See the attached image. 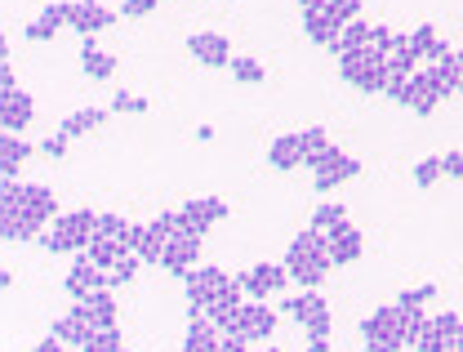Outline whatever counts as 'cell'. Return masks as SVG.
I'll use <instances>...</instances> for the list:
<instances>
[{
  "label": "cell",
  "mask_w": 463,
  "mask_h": 352,
  "mask_svg": "<svg viewBox=\"0 0 463 352\" xmlns=\"http://www.w3.org/2000/svg\"><path fill=\"white\" fill-rule=\"evenodd\" d=\"M85 254H90V259H94L103 272H112V268L120 263V259H125V254H129V250H125V241H116V236L94 233V241H90V250H85Z\"/></svg>",
  "instance_id": "83f0119b"
},
{
  "label": "cell",
  "mask_w": 463,
  "mask_h": 352,
  "mask_svg": "<svg viewBox=\"0 0 463 352\" xmlns=\"http://www.w3.org/2000/svg\"><path fill=\"white\" fill-rule=\"evenodd\" d=\"M228 286H232V277L223 272V268H210V263H205V268H192V272L183 277L188 308H192V312H210V304H214Z\"/></svg>",
  "instance_id": "5b68a950"
},
{
  "label": "cell",
  "mask_w": 463,
  "mask_h": 352,
  "mask_svg": "<svg viewBox=\"0 0 463 352\" xmlns=\"http://www.w3.org/2000/svg\"><path fill=\"white\" fill-rule=\"evenodd\" d=\"M437 40H441V36H437V27H432V22H419L415 31H406V45H410L424 63H428V54H432V45H437Z\"/></svg>",
  "instance_id": "d590c367"
},
{
  "label": "cell",
  "mask_w": 463,
  "mask_h": 352,
  "mask_svg": "<svg viewBox=\"0 0 463 352\" xmlns=\"http://www.w3.org/2000/svg\"><path fill=\"white\" fill-rule=\"evenodd\" d=\"M303 36H308L312 45H321V49H335L339 36H344V27H339L326 9H308V13H303Z\"/></svg>",
  "instance_id": "603a6c76"
},
{
  "label": "cell",
  "mask_w": 463,
  "mask_h": 352,
  "mask_svg": "<svg viewBox=\"0 0 463 352\" xmlns=\"http://www.w3.org/2000/svg\"><path fill=\"white\" fill-rule=\"evenodd\" d=\"M339 76L361 94H383L388 90V54H379L374 45L356 49V54H339Z\"/></svg>",
  "instance_id": "7a4b0ae2"
},
{
  "label": "cell",
  "mask_w": 463,
  "mask_h": 352,
  "mask_svg": "<svg viewBox=\"0 0 463 352\" xmlns=\"http://www.w3.org/2000/svg\"><path fill=\"white\" fill-rule=\"evenodd\" d=\"M303 352H330V339H312V344H308Z\"/></svg>",
  "instance_id": "f5cc1de1"
},
{
  "label": "cell",
  "mask_w": 463,
  "mask_h": 352,
  "mask_svg": "<svg viewBox=\"0 0 463 352\" xmlns=\"http://www.w3.org/2000/svg\"><path fill=\"white\" fill-rule=\"evenodd\" d=\"M299 138H303V165H308V170H321V165H326V156L335 152L330 134H326L321 125H308Z\"/></svg>",
  "instance_id": "484cf974"
},
{
  "label": "cell",
  "mask_w": 463,
  "mask_h": 352,
  "mask_svg": "<svg viewBox=\"0 0 463 352\" xmlns=\"http://www.w3.org/2000/svg\"><path fill=\"white\" fill-rule=\"evenodd\" d=\"M361 339L374 344V348L401 352L406 348V326H401V308L388 304V308H374L365 321H361Z\"/></svg>",
  "instance_id": "277c9868"
},
{
  "label": "cell",
  "mask_w": 463,
  "mask_h": 352,
  "mask_svg": "<svg viewBox=\"0 0 463 352\" xmlns=\"http://www.w3.org/2000/svg\"><path fill=\"white\" fill-rule=\"evenodd\" d=\"M49 335H54V339H63L67 348H85V339H90V326H85L81 317H72V312H67V317H58V321L49 326Z\"/></svg>",
  "instance_id": "f546056e"
},
{
  "label": "cell",
  "mask_w": 463,
  "mask_h": 352,
  "mask_svg": "<svg viewBox=\"0 0 463 352\" xmlns=\"http://www.w3.org/2000/svg\"><path fill=\"white\" fill-rule=\"evenodd\" d=\"M249 348H254V344H249L240 330H232V335H223V339H219V352H249Z\"/></svg>",
  "instance_id": "7dc6e473"
},
{
  "label": "cell",
  "mask_w": 463,
  "mask_h": 352,
  "mask_svg": "<svg viewBox=\"0 0 463 352\" xmlns=\"http://www.w3.org/2000/svg\"><path fill=\"white\" fill-rule=\"evenodd\" d=\"M63 27H72V4H67V0H49V4L22 27V36L40 45V40H54Z\"/></svg>",
  "instance_id": "9a60e30c"
},
{
  "label": "cell",
  "mask_w": 463,
  "mask_h": 352,
  "mask_svg": "<svg viewBox=\"0 0 463 352\" xmlns=\"http://www.w3.org/2000/svg\"><path fill=\"white\" fill-rule=\"evenodd\" d=\"M188 54L201 63V67H210V72H223L232 67V45L228 36H219V31H197V36H188Z\"/></svg>",
  "instance_id": "4fadbf2b"
},
{
  "label": "cell",
  "mask_w": 463,
  "mask_h": 352,
  "mask_svg": "<svg viewBox=\"0 0 463 352\" xmlns=\"http://www.w3.org/2000/svg\"><path fill=\"white\" fill-rule=\"evenodd\" d=\"M81 352H129V348L120 339V326H108V330H90V339H85Z\"/></svg>",
  "instance_id": "e575fe53"
},
{
  "label": "cell",
  "mask_w": 463,
  "mask_h": 352,
  "mask_svg": "<svg viewBox=\"0 0 463 352\" xmlns=\"http://www.w3.org/2000/svg\"><path fill=\"white\" fill-rule=\"evenodd\" d=\"M0 201L4 206H31V210H40L45 219H58V197H54V188H45V183H0Z\"/></svg>",
  "instance_id": "9c48e42d"
},
{
  "label": "cell",
  "mask_w": 463,
  "mask_h": 352,
  "mask_svg": "<svg viewBox=\"0 0 463 352\" xmlns=\"http://www.w3.org/2000/svg\"><path fill=\"white\" fill-rule=\"evenodd\" d=\"M326 4H330V0H299V9H303V13H308V9H326Z\"/></svg>",
  "instance_id": "816d5d0a"
},
{
  "label": "cell",
  "mask_w": 463,
  "mask_h": 352,
  "mask_svg": "<svg viewBox=\"0 0 463 352\" xmlns=\"http://www.w3.org/2000/svg\"><path fill=\"white\" fill-rule=\"evenodd\" d=\"M267 165L272 170H303V138L299 134H281L267 143Z\"/></svg>",
  "instance_id": "cb8c5ba5"
},
{
  "label": "cell",
  "mask_w": 463,
  "mask_h": 352,
  "mask_svg": "<svg viewBox=\"0 0 463 352\" xmlns=\"http://www.w3.org/2000/svg\"><path fill=\"white\" fill-rule=\"evenodd\" d=\"M401 40H406V36H401V31H392V27H374V31H370V45H374L379 54H392V49H401Z\"/></svg>",
  "instance_id": "b9f144b4"
},
{
  "label": "cell",
  "mask_w": 463,
  "mask_h": 352,
  "mask_svg": "<svg viewBox=\"0 0 463 352\" xmlns=\"http://www.w3.org/2000/svg\"><path fill=\"white\" fill-rule=\"evenodd\" d=\"M67 348V344H63V339H54V335H49V339H40V344H36V352H63Z\"/></svg>",
  "instance_id": "f907efd6"
},
{
  "label": "cell",
  "mask_w": 463,
  "mask_h": 352,
  "mask_svg": "<svg viewBox=\"0 0 463 352\" xmlns=\"http://www.w3.org/2000/svg\"><path fill=\"white\" fill-rule=\"evenodd\" d=\"M201 241H205V236L183 233V228H179V233L170 236V245H165V259H161V268H165L170 277H179V281H183L192 268H201Z\"/></svg>",
  "instance_id": "30bf717a"
},
{
  "label": "cell",
  "mask_w": 463,
  "mask_h": 352,
  "mask_svg": "<svg viewBox=\"0 0 463 352\" xmlns=\"http://www.w3.org/2000/svg\"><path fill=\"white\" fill-rule=\"evenodd\" d=\"M112 117V108H81V112H72V117L63 120V129L58 134H67V138H81V134H94V129H103Z\"/></svg>",
  "instance_id": "4316f807"
},
{
  "label": "cell",
  "mask_w": 463,
  "mask_h": 352,
  "mask_svg": "<svg viewBox=\"0 0 463 352\" xmlns=\"http://www.w3.org/2000/svg\"><path fill=\"white\" fill-rule=\"evenodd\" d=\"M428 321H432V317H428L424 308H401V326H406V348H410V352H415V344L424 339Z\"/></svg>",
  "instance_id": "836d02e7"
},
{
  "label": "cell",
  "mask_w": 463,
  "mask_h": 352,
  "mask_svg": "<svg viewBox=\"0 0 463 352\" xmlns=\"http://www.w3.org/2000/svg\"><path fill=\"white\" fill-rule=\"evenodd\" d=\"M143 236H147V224H129V233H125V250H129V254H138Z\"/></svg>",
  "instance_id": "681fc988"
},
{
  "label": "cell",
  "mask_w": 463,
  "mask_h": 352,
  "mask_svg": "<svg viewBox=\"0 0 463 352\" xmlns=\"http://www.w3.org/2000/svg\"><path fill=\"white\" fill-rule=\"evenodd\" d=\"M370 31H374V27H370V22H361V18H356V22H347L344 36H339V45H335L330 54L339 58V54H356V49H370Z\"/></svg>",
  "instance_id": "4dcf8cb0"
},
{
  "label": "cell",
  "mask_w": 463,
  "mask_h": 352,
  "mask_svg": "<svg viewBox=\"0 0 463 352\" xmlns=\"http://www.w3.org/2000/svg\"><path fill=\"white\" fill-rule=\"evenodd\" d=\"M45 224H54V219H45V215L31 210V206H0V236H4L9 245H13V241H40Z\"/></svg>",
  "instance_id": "ba28073f"
},
{
  "label": "cell",
  "mask_w": 463,
  "mask_h": 352,
  "mask_svg": "<svg viewBox=\"0 0 463 352\" xmlns=\"http://www.w3.org/2000/svg\"><path fill=\"white\" fill-rule=\"evenodd\" d=\"M31 117H36V103H31L27 90L0 94V125H4V134H22L31 125Z\"/></svg>",
  "instance_id": "d6986e66"
},
{
  "label": "cell",
  "mask_w": 463,
  "mask_h": 352,
  "mask_svg": "<svg viewBox=\"0 0 463 352\" xmlns=\"http://www.w3.org/2000/svg\"><path fill=\"white\" fill-rule=\"evenodd\" d=\"M326 250H330V263H335V268H347V263H356V259L365 254V236H361V228L344 224V228L326 233Z\"/></svg>",
  "instance_id": "ac0fdd59"
},
{
  "label": "cell",
  "mask_w": 463,
  "mask_h": 352,
  "mask_svg": "<svg viewBox=\"0 0 463 352\" xmlns=\"http://www.w3.org/2000/svg\"><path fill=\"white\" fill-rule=\"evenodd\" d=\"M352 179H361V161L347 156V152H339V147L326 156L321 170H312V188H317V192H339V188L352 183Z\"/></svg>",
  "instance_id": "7c38bea8"
},
{
  "label": "cell",
  "mask_w": 463,
  "mask_h": 352,
  "mask_svg": "<svg viewBox=\"0 0 463 352\" xmlns=\"http://www.w3.org/2000/svg\"><path fill=\"white\" fill-rule=\"evenodd\" d=\"M99 233L125 241V233H129V219H120V215H99Z\"/></svg>",
  "instance_id": "f6af8a7d"
},
{
  "label": "cell",
  "mask_w": 463,
  "mask_h": 352,
  "mask_svg": "<svg viewBox=\"0 0 463 352\" xmlns=\"http://www.w3.org/2000/svg\"><path fill=\"white\" fill-rule=\"evenodd\" d=\"M72 317H81L90 330H108V326H116V295L112 290H94L90 299H81V304H72Z\"/></svg>",
  "instance_id": "2e32d148"
},
{
  "label": "cell",
  "mask_w": 463,
  "mask_h": 352,
  "mask_svg": "<svg viewBox=\"0 0 463 352\" xmlns=\"http://www.w3.org/2000/svg\"><path fill=\"white\" fill-rule=\"evenodd\" d=\"M441 165H446V179H459L463 183V152H446Z\"/></svg>",
  "instance_id": "c3c4849f"
},
{
  "label": "cell",
  "mask_w": 463,
  "mask_h": 352,
  "mask_svg": "<svg viewBox=\"0 0 463 352\" xmlns=\"http://www.w3.org/2000/svg\"><path fill=\"white\" fill-rule=\"evenodd\" d=\"M219 326L210 321V312H192L188 308V335H183V352H219Z\"/></svg>",
  "instance_id": "ffe728a7"
},
{
  "label": "cell",
  "mask_w": 463,
  "mask_h": 352,
  "mask_svg": "<svg viewBox=\"0 0 463 352\" xmlns=\"http://www.w3.org/2000/svg\"><path fill=\"white\" fill-rule=\"evenodd\" d=\"M344 224H347L344 201H321V206L312 210V228H317V233H335V228H344Z\"/></svg>",
  "instance_id": "1f68e13d"
},
{
  "label": "cell",
  "mask_w": 463,
  "mask_h": 352,
  "mask_svg": "<svg viewBox=\"0 0 463 352\" xmlns=\"http://www.w3.org/2000/svg\"><path fill=\"white\" fill-rule=\"evenodd\" d=\"M228 215H232V206L223 201V197H197V201H188V206L179 210V228H183V233L205 236L214 224H223Z\"/></svg>",
  "instance_id": "52a82bcc"
},
{
  "label": "cell",
  "mask_w": 463,
  "mask_h": 352,
  "mask_svg": "<svg viewBox=\"0 0 463 352\" xmlns=\"http://www.w3.org/2000/svg\"><path fill=\"white\" fill-rule=\"evenodd\" d=\"M361 352H388V348H374V344H365V348H361Z\"/></svg>",
  "instance_id": "9f6ffc18"
},
{
  "label": "cell",
  "mask_w": 463,
  "mask_h": 352,
  "mask_svg": "<svg viewBox=\"0 0 463 352\" xmlns=\"http://www.w3.org/2000/svg\"><path fill=\"white\" fill-rule=\"evenodd\" d=\"M419 67H424V58H419L406 40H401V49H392V54H388V81H410Z\"/></svg>",
  "instance_id": "f1b7e54d"
},
{
  "label": "cell",
  "mask_w": 463,
  "mask_h": 352,
  "mask_svg": "<svg viewBox=\"0 0 463 352\" xmlns=\"http://www.w3.org/2000/svg\"><path fill=\"white\" fill-rule=\"evenodd\" d=\"M112 112H120V117H125V112H134V117H138V112H147V99H143V94H129V90H116L112 94Z\"/></svg>",
  "instance_id": "ab89813d"
},
{
  "label": "cell",
  "mask_w": 463,
  "mask_h": 352,
  "mask_svg": "<svg viewBox=\"0 0 463 352\" xmlns=\"http://www.w3.org/2000/svg\"><path fill=\"white\" fill-rule=\"evenodd\" d=\"M258 352H281V348H272V344H263V348H258Z\"/></svg>",
  "instance_id": "6f0895ef"
},
{
  "label": "cell",
  "mask_w": 463,
  "mask_h": 352,
  "mask_svg": "<svg viewBox=\"0 0 463 352\" xmlns=\"http://www.w3.org/2000/svg\"><path fill=\"white\" fill-rule=\"evenodd\" d=\"M67 143H72L67 134H49V138L36 143V152H40L45 161H63V156H67Z\"/></svg>",
  "instance_id": "7bdbcfd3"
},
{
  "label": "cell",
  "mask_w": 463,
  "mask_h": 352,
  "mask_svg": "<svg viewBox=\"0 0 463 352\" xmlns=\"http://www.w3.org/2000/svg\"><path fill=\"white\" fill-rule=\"evenodd\" d=\"M232 81H240V85H263L267 81V67L258 63V58H232Z\"/></svg>",
  "instance_id": "d6a6232c"
},
{
  "label": "cell",
  "mask_w": 463,
  "mask_h": 352,
  "mask_svg": "<svg viewBox=\"0 0 463 352\" xmlns=\"http://www.w3.org/2000/svg\"><path fill=\"white\" fill-rule=\"evenodd\" d=\"M441 179H446L441 156H428V161H419V165H415V188H424V192H428V188H437Z\"/></svg>",
  "instance_id": "8d00e7d4"
},
{
  "label": "cell",
  "mask_w": 463,
  "mask_h": 352,
  "mask_svg": "<svg viewBox=\"0 0 463 352\" xmlns=\"http://www.w3.org/2000/svg\"><path fill=\"white\" fill-rule=\"evenodd\" d=\"M236 286L245 290V299H263V304H267V295H276V290H285V286H294V281H290V268H285V263H254V268L236 272Z\"/></svg>",
  "instance_id": "8992f818"
},
{
  "label": "cell",
  "mask_w": 463,
  "mask_h": 352,
  "mask_svg": "<svg viewBox=\"0 0 463 352\" xmlns=\"http://www.w3.org/2000/svg\"><path fill=\"white\" fill-rule=\"evenodd\" d=\"M116 18V9H108L103 0H72V31L85 40V36H99V31H108Z\"/></svg>",
  "instance_id": "5bb4252c"
},
{
  "label": "cell",
  "mask_w": 463,
  "mask_h": 352,
  "mask_svg": "<svg viewBox=\"0 0 463 352\" xmlns=\"http://www.w3.org/2000/svg\"><path fill=\"white\" fill-rule=\"evenodd\" d=\"M156 4H161V0H125V4H120V18H147Z\"/></svg>",
  "instance_id": "bcb514c9"
},
{
  "label": "cell",
  "mask_w": 463,
  "mask_h": 352,
  "mask_svg": "<svg viewBox=\"0 0 463 352\" xmlns=\"http://www.w3.org/2000/svg\"><path fill=\"white\" fill-rule=\"evenodd\" d=\"M81 67H85L90 81H112L116 76V58L99 45V36H85V40H81Z\"/></svg>",
  "instance_id": "7402d4cb"
},
{
  "label": "cell",
  "mask_w": 463,
  "mask_h": 352,
  "mask_svg": "<svg viewBox=\"0 0 463 352\" xmlns=\"http://www.w3.org/2000/svg\"><path fill=\"white\" fill-rule=\"evenodd\" d=\"M459 94H463V49H459Z\"/></svg>",
  "instance_id": "11a10c76"
},
{
  "label": "cell",
  "mask_w": 463,
  "mask_h": 352,
  "mask_svg": "<svg viewBox=\"0 0 463 352\" xmlns=\"http://www.w3.org/2000/svg\"><path fill=\"white\" fill-rule=\"evenodd\" d=\"M290 268V281L294 286H303V290H317V286H326V277H330V250L326 254H308V259H294V263H285Z\"/></svg>",
  "instance_id": "44dd1931"
},
{
  "label": "cell",
  "mask_w": 463,
  "mask_h": 352,
  "mask_svg": "<svg viewBox=\"0 0 463 352\" xmlns=\"http://www.w3.org/2000/svg\"><path fill=\"white\" fill-rule=\"evenodd\" d=\"M63 286H67L72 304L90 299L94 290H112V286H108V272H103V268H99V263H94V259H90L85 250H81V254L72 259V272H67V281H63Z\"/></svg>",
  "instance_id": "8fae6325"
},
{
  "label": "cell",
  "mask_w": 463,
  "mask_h": 352,
  "mask_svg": "<svg viewBox=\"0 0 463 352\" xmlns=\"http://www.w3.org/2000/svg\"><path fill=\"white\" fill-rule=\"evenodd\" d=\"M326 13H330L339 27H347V22H356V18H361V0H330V4H326Z\"/></svg>",
  "instance_id": "f35d334b"
},
{
  "label": "cell",
  "mask_w": 463,
  "mask_h": 352,
  "mask_svg": "<svg viewBox=\"0 0 463 352\" xmlns=\"http://www.w3.org/2000/svg\"><path fill=\"white\" fill-rule=\"evenodd\" d=\"M285 317H294L303 330H308V339H330V304L317 295V290H299V295H290L285 304Z\"/></svg>",
  "instance_id": "3957f363"
},
{
  "label": "cell",
  "mask_w": 463,
  "mask_h": 352,
  "mask_svg": "<svg viewBox=\"0 0 463 352\" xmlns=\"http://www.w3.org/2000/svg\"><path fill=\"white\" fill-rule=\"evenodd\" d=\"M441 352H463V335H459V339H446V348H441Z\"/></svg>",
  "instance_id": "db71d44e"
},
{
  "label": "cell",
  "mask_w": 463,
  "mask_h": 352,
  "mask_svg": "<svg viewBox=\"0 0 463 352\" xmlns=\"http://www.w3.org/2000/svg\"><path fill=\"white\" fill-rule=\"evenodd\" d=\"M138 268H143V259H138V254H125V259L116 263L112 272H108V286H112V290H120V286H129V281L138 277Z\"/></svg>",
  "instance_id": "74e56055"
},
{
  "label": "cell",
  "mask_w": 463,
  "mask_h": 352,
  "mask_svg": "<svg viewBox=\"0 0 463 352\" xmlns=\"http://www.w3.org/2000/svg\"><path fill=\"white\" fill-rule=\"evenodd\" d=\"M276 326H281V321H276V312H272L263 299H249V304L240 308V326H236V330H240L249 344H267Z\"/></svg>",
  "instance_id": "e0dca14e"
},
{
  "label": "cell",
  "mask_w": 463,
  "mask_h": 352,
  "mask_svg": "<svg viewBox=\"0 0 463 352\" xmlns=\"http://www.w3.org/2000/svg\"><path fill=\"white\" fill-rule=\"evenodd\" d=\"M432 330H437L441 339H459L463 335V317L459 312H437V317H432Z\"/></svg>",
  "instance_id": "60d3db41"
},
{
  "label": "cell",
  "mask_w": 463,
  "mask_h": 352,
  "mask_svg": "<svg viewBox=\"0 0 463 352\" xmlns=\"http://www.w3.org/2000/svg\"><path fill=\"white\" fill-rule=\"evenodd\" d=\"M94 233H99V215L94 210H72V215H58L49 233H40V250H49V254H81V250H90Z\"/></svg>",
  "instance_id": "6da1fadb"
},
{
  "label": "cell",
  "mask_w": 463,
  "mask_h": 352,
  "mask_svg": "<svg viewBox=\"0 0 463 352\" xmlns=\"http://www.w3.org/2000/svg\"><path fill=\"white\" fill-rule=\"evenodd\" d=\"M31 152H36L31 143H22L18 134H4V138H0V183H13V179H18V165H22Z\"/></svg>",
  "instance_id": "d4e9b609"
},
{
  "label": "cell",
  "mask_w": 463,
  "mask_h": 352,
  "mask_svg": "<svg viewBox=\"0 0 463 352\" xmlns=\"http://www.w3.org/2000/svg\"><path fill=\"white\" fill-rule=\"evenodd\" d=\"M432 295H437V286H415V290H401L397 308H424V304H428Z\"/></svg>",
  "instance_id": "ee69618b"
}]
</instances>
